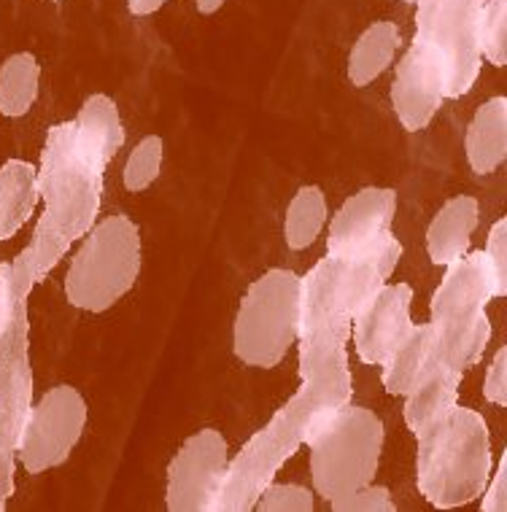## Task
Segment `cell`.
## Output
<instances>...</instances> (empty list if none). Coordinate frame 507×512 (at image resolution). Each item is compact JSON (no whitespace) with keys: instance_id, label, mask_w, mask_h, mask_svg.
I'll return each mask as SVG.
<instances>
[{"instance_id":"4","label":"cell","mask_w":507,"mask_h":512,"mask_svg":"<svg viewBox=\"0 0 507 512\" xmlns=\"http://www.w3.org/2000/svg\"><path fill=\"white\" fill-rule=\"evenodd\" d=\"M106 168L84 154L73 141L71 122L49 127L44 151L38 159V195L44 200V213L36 227L68 246L79 243L100 216Z\"/></svg>"},{"instance_id":"20","label":"cell","mask_w":507,"mask_h":512,"mask_svg":"<svg viewBox=\"0 0 507 512\" xmlns=\"http://www.w3.org/2000/svg\"><path fill=\"white\" fill-rule=\"evenodd\" d=\"M400 49V27L394 22H373L356 38L354 49L348 54V81L354 87L373 84L386 68L392 65L394 54Z\"/></svg>"},{"instance_id":"2","label":"cell","mask_w":507,"mask_h":512,"mask_svg":"<svg viewBox=\"0 0 507 512\" xmlns=\"http://www.w3.org/2000/svg\"><path fill=\"white\" fill-rule=\"evenodd\" d=\"M416 442V480L432 507L456 510L483 494L494 469V453L489 424L478 410L456 405Z\"/></svg>"},{"instance_id":"32","label":"cell","mask_w":507,"mask_h":512,"mask_svg":"<svg viewBox=\"0 0 507 512\" xmlns=\"http://www.w3.org/2000/svg\"><path fill=\"white\" fill-rule=\"evenodd\" d=\"M195 6L200 14H205V17H208V14H216V11L222 9L224 0H195Z\"/></svg>"},{"instance_id":"22","label":"cell","mask_w":507,"mask_h":512,"mask_svg":"<svg viewBox=\"0 0 507 512\" xmlns=\"http://www.w3.org/2000/svg\"><path fill=\"white\" fill-rule=\"evenodd\" d=\"M330 219L327 197L321 186H303L297 189L292 203L286 208L284 240L292 251H305L319 240L324 224Z\"/></svg>"},{"instance_id":"16","label":"cell","mask_w":507,"mask_h":512,"mask_svg":"<svg viewBox=\"0 0 507 512\" xmlns=\"http://www.w3.org/2000/svg\"><path fill=\"white\" fill-rule=\"evenodd\" d=\"M481 219V205L472 195H459L435 213L427 227V254L432 265H451L470 251L472 232Z\"/></svg>"},{"instance_id":"12","label":"cell","mask_w":507,"mask_h":512,"mask_svg":"<svg viewBox=\"0 0 507 512\" xmlns=\"http://www.w3.org/2000/svg\"><path fill=\"white\" fill-rule=\"evenodd\" d=\"M413 289L408 283H383L381 289L367 297L351 318V343L359 362L381 367L402 337L413 327L410 318Z\"/></svg>"},{"instance_id":"10","label":"cell","mask_w":507,"mask_h":512,"mask_svg":"<svg viewBox=\"0 0 507 512\" xmlns=\"http://www.w3.org/2000/svg\"><path fill=\"white\" fill-rule=\"evenodd\" d=\"M232 453L222 432L200 429L168 464L165 504L170 512H216Z\"/></svg>"},{"instance_id":"9","label":"cell","mask_w":507,"mask_h":512,"mask_svg":"<svg viewBox=\"0 0 507 512\" xmlns=\"http://www.w3.org/2000/svg\"><path fill=\"white\" fill-rule=\"evenodd\" d=\"M89 407L79 389L54 386L33 402L17 442V464L27 475H44L71 459L87 429Z\"/></svg>"},{"instance_id":"27","label":"cell","mask_w":507,"mask_h":512,"mask_svg":"<svg viewBox=\"0 0 507 512\" xmlns=\"http://www.w3.org/2000/svg\"><path fill=\"white\" fill-rule=\"evenodd\" d=\"M483 256L489 262L491 281H494V294L505 297L507 294V219H499L489 230Z\"/></svg>"},{"instance_id":"5","label":"cell","mask_w":507,"mask_h":512,"mask_svg":"<svg viewBox=\"0 0 507 512\" xmlns=\"http://www.w3.org/2000/svg\"><path fill=\"white\" fill-rule=\"evenodd\" d=\"M383 421L373 410L343 405L313 426L305 437L311 453V477L316 494L327 502L373 483L381 467Z\"/></svg>"},{"instance_id":"26","label":"cell","mask_w":507,"mask_h":512,"mask_svg":"<svg viewBox=\"0 0 507 512\" xmlns=\"http://www.w3.org/2000/svg\"><path fill=\"white\" fill-rule=\"evenodd\" d=\"M330 507L335 512H394L392 491L386 486H367L356 488L351 494H343L338 499H332Z\"/></svg>"},{"instance_id":"28","label":"cell","mask_w":507,"mask_h":512,"mask_svg":"<svg viewBox=\"0 0 507 512\" xmlns=\"http://www.w3.org/2000/svg\"><path fill=\"white\" fill-rule=\"evenodd\" d=\"M483 397L497 407H507V348L502 345L491 359L486 378H483Z\"/></svg>"},{"instance_id":"31","label":"cell","mask_w":507,"mask_h":512,"mask_svg":"<svg viewBox=\"0 0 507 512\" xmlns=\"http://www.w3.org/2000/svg\"><path fill=\"white\" fill-rule=\"evenodd\" d=\"M168 0H127V9L135 17H149L154 11H160Z\"/></svg>"},{"instance_id":"6","label":"cell","mask_w":507,"mask_h":512,"mask_svg":"<svg viewBox=\"0 0 507 512\" xmlns=\"http://www.w3.org/2000/svg\"><path fill=\"white\" fill-rule=\"evenodd\" d=\"M141 256V230L130 216L116 213L95 221L65 275L68 305L87 313L114 308L138 281Z\"/></svg>"},{"instance_id":"29","label":"cell","mask_w":507,"mask_h":512,"mask_svg":"<svg viewBox=\"0 0 507 512\" xmlns=\"http://www.w3.org/2000/svg\"><path fill=\"white\" fill-rule=\"evenodd\" d=\"M481 499V510L483 512H505L507 510V453L499 456V467L497 472L491 469V477L483 494L478 496Z\"/></svg>"},{"instance_id":"13","label":"cell","mask_w":507,"mask_h":512,"mask_svg":"<svg viewBox=\"0 0 507 512\" xmlns=\"http://www.w3.org/2000/svg\"><path fill=\"white\" fill-rule=\"evenodd\" d=\"M445 103V84L440 62L427 46L410 41L402 54L392 84V108L408 133H419L437 116Z\"/></svg>"},{"instance_id":"19","label":"cell","mask_w":507,"mask_h":512,"mask_svg":"<svg viewBox=\"0 0 507 512\" xmlns=\"http://www.w3.org/2000/svg\"><path fill=\"white\" fill-rule=\"evenodd\" d=\"M432 359V327L429 324H413L410 332L402 337L392 354L381 364L383 389L392 397H405L410 386L419 380L424 367Z\"/></svg>"},{"instance_id":"15","label":"cell","mask_w":507,"mask_h":512,"mask_svg":"<svg viewBox=\"0 0 507 512\" xmlns=\"http://www.w3.org/2000/svg\"><path fill=\"white\" fill-rule=\"evenodd\" d=\"M71 130L76 146L106 170L116 157V151L125 143V124H122L119 108L103 92L89 95L81 103L76 119H71Z\"/></svg>"},{"instance_id":"17","label":"cell","mask_w":507,"mask_h":512,"mask_svg":"<svg viewBox=\"0 0 507 512\" xmlns=\"http://www.w3.org/2000/svg\"><path fill=\"white\" fill-rule=\"evenodd\" d=\"M464 154L475 176H491L507 159V100H486L464 135Z\"/></svg>"},{"instance_id":"18","label":"cell","mask_w":507,"mask_h":512,"mask_svg":"<svg viewBox=\"0 0 507 512\" xmlns=\"http://www.w3.org/2000/svg\"><path fill=\"white\" fill-rule=\"evenodd\" d=\"M38 165L9 159L0 165V240H11L36 213Z\"/></svg>"},{"instance_id":"14","label":"cell","mask_w":507,"mask_h":512,"mask_svg":"<svg viewBox=\"0 0 507 512\" xmlns=\"http://www.w3.org/2000/svg\"><path fill=\"white\" fill-rule=\"evenodd\" d=\"M459 383H462V372L432 354L419 380L405 394V407H402V418L413 437H421L459 405Z\"/></svg>"},{"instance_id":"23","label":"cell","mask_w":507,"mask_h":512,"mask_svg":"<svg viewBox=\"0 0 507 512\" xmlns=\"http://www.w3.org/2000/svg\"><path fill=\"white\" fill-rule=\"evenodd\" d=\"M162 157H165V143H162L160 135H146L125 162V173H122V181H125L127 192H146L149 186L160 178L162 170Z\"/></svg>"},{"instance_id":"8","label":"cell","mask_w":507,"mask_h":512,"mask_svg":"<svg viewBox=\"0 0 507 512\" xmlns=\"http://www.w3.org/2000/svg\"><path fill=\"white\" fill-rule=\"evenodd\" d=\"M489 0H419L416 36L440 62L445 100L464 98L481 76L478 22Z\"/></svg>"},{"instance_id":"11","label":"cell","mask_w":507,"mask_h":512,"mask_svg":"<svg viewBox=\"0 0 507 512\" xmlns=\"http://www.w3.org/2000/svg\"><path fill=\"white\" fill-rule=\"evenodd\" d=\"M397 192L386 186H365L340 205L327 230V254L335 259L365 256L394 238Z\"/></svg>"},{"instance_id":"3","label":"cell","mask_w":507,"mask_h":512,"mask_svg":"<svg viewBox=\"0 0 507 512\" xmlns=\"http://www.w3.org/2000/svg\"><path fill=\"white\" fill-rule=\"evenodd\" d=\"M491 300H497V294L483 251H467L445 265L443 281L429 302L432 354L462 375L481 362L491 340L486 316Z\"/></svg>"},{"instance_id":"34","label":"cell","mask_w":507,"mask_h":512,"mask_svg":"<svg viewBox=\"0 0 507 512\" xmlns=\"http://www.w3.org/2000/svg\"><path fill=\"white\" fill-rule=\"evenodd\" d=\"M54 3H60V0H54Z\"/></svg>"},{"instance_id":"7","label":"cell","mask_w":507,"mask_h":512,"mask_svg":"<svg viewBox=\"0 0 507 512\" xmlns=\"http://www.w3.org/2000/svg\"><path fill=\"white\" fill-rule=\"evenodd\" d=\"M303 313V278L273 267L243 294L232 324V351L249 367L273 370L297 345Z\"/></svg>"},{"instance_id":"21","label":"cell","mask_w":507,"mask_h":512,"mask_svg":"<svg viewBox=\"0 0 507 512\" xmlns=\"http://www.w3.org/2000/svg\"><path fill=\"white\" fill-rule=\"evenodd\" d=\"M41 65L36 54L17 52L0 65V114L9 119L25 116L38 100Z\"/></svg>"},{"instance_id":"1","label":"cell","mask_w":507,"mask_h":512,"mask_svg":"<svg viewBox=\"0 0 507 512\" xmlns=\"http://www.w3.org/2000/svg\"><path fill=\"white\" fill-rule=\"evenodd\" d=\"M356 308L359 305L343 283L340 259L327 254L303 275L297 335L300 389L232 456L216 512H254L259 494L303 448L313 426L351 402L354 378L348 367V343Z\"/></svg>"},{"instance_id":"25","label":"cell","mask_w":507,"mask_h":512,"mask_svg":"<svg viewBox=\"0 0 507 512\" xmlns=\"http://www.w3.org/2000/svg\"><path fill=\"white\" fill-rule=\"evenodd\" d=\"M316 507L313 491L297 483H267L254 510L259 512H311Z\"/></svg>"},{"instance_id":"30","label":"cell","mask_w":507,"mask_h":512,"mask_svg":"<svg viewBox=\"0 0 507 512\" xmlns=\"http://www.w3.org/2000/svg\"><path fill=\"white\" fill-rule=\"evenodd\" d=\"M17 491V453L0 448V512L6 510Z\"/></svg>"},{"instance_id":"24","label":"cell","mask_w":507,"mask_h":512,"mask_svg":"<svg viewBox=\"0 0 507 512\" xmlns=\"http://www.w3.org/2000/svg\"><path fill=\"white\" fill-rule=\"evenodd\" d=\"M478 49L494 68L507 65V0H489L478 22Z\"/></svg>"},{"instance_id":"33","label":"cell","mask_w":507,"mask_h":512,"mask_svg":"<svg viewBox=\"0 0 507 512\" xmlns=\"http://www.w3.org/2000/svg\"><path fill=\"white\" fill-rule=\"evenodd\" d=\"M402 3H408V6H416V3H419V0H402Z\"/></svg>"}]
</instances>
